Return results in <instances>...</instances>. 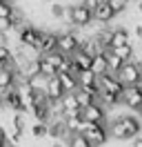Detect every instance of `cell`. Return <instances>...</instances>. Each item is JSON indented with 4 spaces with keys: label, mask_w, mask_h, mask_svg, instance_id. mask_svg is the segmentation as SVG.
<instances>
[{
    "label": "cell",
    "mask_w": 142,
    "mask_h": 147,
    "mask_svg": "<svg viewBox=\"0 0 142 147\" xmlns=\"http://www.w3.org/2000/svg\"><path fill=\"white\" fill-rule=\"evenodd\" d=\"M13 13H16L13 5H11V2H7V0H2V2H0V18H11Z\"/></svg>",
    "instance_id": "obj_24"
},
{
    "label": "cell",
    "mask_w": 142,
    "mask_h": 147,
    "mask_svg": "<svg viewBox=\"0 0 142 147\" xmlns=\"http://www.w3.org/2000/svg\"><path fill=\"white\" fill-rule=\"evenodd\" d=\"M135 36L142 40V22H138V27H135Z\"/></svg>",
    "instance_id": "obj_31"
},
{
    "label": "cell",
    "mask_w": 142,
    "mask_h": 147,
    "mask_svg": "<svg viewBox=\"0 0 142 147\" xmlns=\"http://www.w3.org/2000/svg\"><path fill=\"white\" fill-rule=\"evenodd\" d=\"M98 80H100V76H98L93 69L78 71V83H80V87H87V89H91V87H98Z\"/></svg>",
    "instance_id": "obj_15"
},
{
    "label": "cell",
    "mask_w": 142,
    "mask_h": 147,
    "mask_svg": "<svg viewBox=\"0 0 142 147\" xmlns=\"http://www.w3.org/2000/svg\"><path fill=\"white\" fill-rule=\"evenodd\" d=\"M124 45H131V36L124 27H115L113 29V38H111V49L115 47H124Z\"/></svg>",
    "instance_id": "obj_16"
},
{
    "label": "cell",
    "mask_w": 142,
    "mask_h": 147,
    "mask_svg": "<svg viewBox=\"0 0 142 147\" xmlns=\"http://www.w3.org/2000/svg\"><path fill=\"white\" fill-rule=\"evenodd\" d=\"M118 13L113 11V7L109 5V0H104V2H100V7H98L96 11H93V20H98V22H102V25H109L111 20L115 18Z\"/></svg>",
    "instance_id": "obj_11"
},
{
    "label": "cell",
    "mask_w": 142,
    "mask_h": 147,
    "mask_svg": "<svg viewBox=\"0 0 142 147\" xmlns=\"http://www.w3.org/2000/svg\"><path fill=\"white\" fill-rule=\"evenodd\" d=\"M64 22L69 27H76V29H87L91 22H93V11L89 9L87 5H73V7H67V16H64Z\"/></svg>",
    "instance_id": "obj_1"
},
{
    "label": "cell",
    "mask_w": 142,
    "mask_h": 147,
    "mask_svg": "<svg viewBox=\"0 0 142 147\" xmlns=\"http://www.w3.org/2000/svg\"><path fill=\"white\" fill-rule=\"evenodd\" d=\"M82 118L89 120V123H102L104 125V123H109V109L98 100V102H93V105H89V107L82 109Z\"/></svg>",
    "instance_id": "obj_5"
},
{
    "label": "cell",
    "mask_w": 142,
    "mask_h": 147,
    "mask_svg": "<svg viewBox=\"0 0 142 147\" xmlns=\"http://www.w3.org/2000/svg\"><path fill=\"white\" fill-rule=\"evenodd\" d=\"M111 51H113V54H118V56L124 60V63H131V60H133V45L115 47V49H111Z\"/></svg>",
    "instance_id": "obj_22"
},
{
    "label": "cell",
    "mask_w": 142,
    "mask_h": 147,
    "mask_svg": "<svg viewBox=\"0 0 142 147\" xmlns=\"http://www.w3.org/2000/svg\"><path fill=\"white\" fill-rule=\"evenodd\" d=\"M109 5L113 7L115 13H122V11L129 7V0H109Z\"/></svg>",
    "instance_id": "obj_25"
},
{
    "label": "cell",
    "mask_w": 142,
    "mask_h": 147,
    "mask_svg": "<svg viewBox=\"0 0 142 147\" xmlns=\"http://www.w3.org/2000/svg\"><path fill=\"white\" fill-rule=\"evenodd\" d=\"M80 131L91 140L93 147H102L107 143V138H109V127H104L102 123H89V120H84Z\"/></svg>",
    "instance_id": "obj_2"
},
{
    "label": "cell",
    "mask_w": 142,
    "mask_h": 147,
    "mask_svg": "<svg viewBox=\"0 0 142 147\" xmlns=\"http://www.w3.org/2000/svg\"><path fill=\"white\" fill-rule=\"evenodd\" d=\"M98 85H100V89H102V92L120 94V96H122V92H124L122 80H120L115 74H102V76H100V80H98Z\"/></svg>",
    "instance_id": "obj_8"
},
{
    "label": "cell",
    "mask_w": 142,
    "mask_h": 147,
    "mask_svg": "<svg viewBox=\"0 0 142 147\" xmlns=\"http://www.w3.org/2000/svg\"><path fill=\"white\" fill-rule=\"evenodd\" d=\"M29 85H31V89H36V92H47V85H49V76H44V74L31 76V78H29Z\"/></svg>",
    "instance_id": "obj_19"
},
{
    "label": "cell",
    "mask_w": 142,
    "mask_h": 147,
    "mask_svg": "<svg viewBox=\"0 0 142 147\" xmlns=\"http://www.w3.org/2000/svg\"><path fill=\"white\" fill-rule=\"evenodd\" d=\"M122 105L129 107L131 111H138L142 107V85H133V87H124L122 92Z\"/></svg>",
    "instance_id": "obj_6"
},
{
    "label": "cell",
    "mask_w": 142,
    "mask_h": 147,
    "mask_svg": "<svg viewBox=\"0 0 142 147\" xmlns=\"http://www.w3.org/2000/svg\"><path fill=\"white\" fill-rule=\"evenodd\" d=\"M2 45H9V38H7L5 31H0V47H2Z\"/></svg>",
    "instance_id": "obj_29"
},
{
    "label": "cell",
    "mask_w": 142,
    "mask_h": 147,
    "mask_svg": "<svg viewBox=\"0 0 142 147\" xmlns=\"http://www.w3.org/2000/svg\"><path fill=\"white\" fill-rule=\"evenodd\" d=\"M51 147H69V145H62V143H53Z\"/></svg>",
    "instance_id": "obj_34"
},
{
    "label": "cell",
    "mask_w": 142,
    "mask_h": 147,
    "mask_svg": "<svg viewBox=\"0 0 142 147\" xmlns=\"http://www.w3.org/2000/svg\"><path fill=\"white\" fill-rule=\"evenodd\" d=\"M120 120H122V125L124 129H127V138H138L140 136V131H142V118L135 114H122L120 116Z\"/></svg>",
    "instance_id": "obj_9"
},
{
    "label": "cell",
    "mask_w": 142,
    "mask_h": 147,
    "mask_svg": "<svg viewBox=\"0 0 142 147\" xmlns=\"http://www.w3.org/2000/svg\"><path fill=\"white\" fill-rule=\"evenodd\" d=\"M135 65H138V69H140V74H142V60H135Z\"/></svg>",
    "instance_id": "obj_33"
},
{
    "label": "cell",
    "mask_w": 142,
    "mask_h": 147,
    "mask_svg": "<svg viewBox=\"0 0 142 147\" xmlns=\"http://www.w3.org/2000/svg\"><path fill=\"white\" fill-rule=\"evenodd\" d=\"M71 58H73V65H76V74L84 71V69H91V65H93V56L87 54V51H82V49H78Z\"/></svg>",
    "instance_id": "obj_14"
},
{
    "label": "cell",
    "mask_w": 142,
    "mask_h": 147,
    "mask_svg": "<svg viewBox=\"0 0 142 147\" xmlns=\"http://www.w3.org/2000/svg\"><path fill=\"white\" fill-rule=\"evenodd\" d=\"M124 65H127V63H124L122 58L109 49V69H111V74H120V69H122Z\"/></svg>",
    "instance_id": "obj_20"
},
{
    "label": "cell",
    "mask_w": 142,
    "mask_h": 147,
    "mask_svg": "<svg viewBox=\"0 0 142 147\" xmlns=\"http://www.w3.org/2000/svg\"><path fill=\"white\" fill-rule=\"evenodd\" d=\"M42 34H44V29H38V27H33V25H25V27L18 31V42L40 49V45H42Z\"/></svg>",
    "instance_id": "obj_3"
},
{
    "label": "cell",
    "mask_w": 142,
    "mask_h": 147,
    "mask_svg": "<svg viewBox=\"0 0 142 147\" xmlns=\"http://www.w3.org/2000/svg\"><path fill=\"white\" fill-rule=\"evenodd\" d=\"M100 2H104V0H82V5H87L91 11H96L98 7H100Z\"/></svg>",
    "instance_id": "obj_27"
},
{
    "label": "cell",
    "mask_w": 142,
    "mask_h": 147,
    "mask_svg": "<svg viewBox=\"0 0 142 147\" xmlns=\"http://www.w3.org/2000/svg\"><path fill=\"white\" fill-rule=\"evenodd\" d=\"M7 2H13V0H7Z\"/></svg>",
    "instance_id": "obj_38"
},
{
    "label": "cell",
    "mask_w": 142,
    "mask_h": 147,
    "mask_svg": "<svg viewBox=\"0 0 142 147\" xmlns=\"http://www.w3.org/2000/svg\"><path fill=\"white\" fill-rule=\"evenodd\" d=\"M120 80H122L124 87H133V85H142V74L140 69H138V65H135V60H131V63H127L120 69V74H115Z\"/></svg>",
    "instance_id": "obj_4"
},
{
    "label": "cell",
    "mask_w": 142,
    "mask_h": 147,
    "mask_svg": "<svg viewBox=\"0 0 142 147\" xmlns=\"http://www.w3.org/2000/svg\"><path fill=\"white\" fill-rule=\"evenodd\" d=\"M31 134H33L36 138H44V136H49V123L36 120L33 125H31Z\"/></svg>",
    "instance_id": "obj_21"
},
{
    "label": "cell",
    "mask_w": 142,
    "mask_h": 147,
    "mask_svg": "<svg viewBox=\"0 0 142 147\" xmlns=\"http://www.w3.org/2000/svg\"><path fill=\"white\" fill-rule=\"evenodd\" d=\"M47 2H53V0H47Z\"/></svg>",
    "instance_id": "obj_39"
},
{
    "label": "cell",
    "mask_w": 142,
    "mask_h": 147,
    "mask_svg": "<svg viewBox=\"0 0 142 147\" xmlns=\"http://www.w3.org/2000/svg\"><path fill=\"white\" fill-rule=\"evenodd\" d=\"M7 67H9V65L5 63V60H0V71H2V69H7Z\"/></svg>",
    "instance_id": "obj_32"
},
{
    "label": "cell",
    "mask_w": 142,
    "mask_h": 147,
    "mask_svg": "<svg viewBox=\"0 0 142 147\" xmlns=\"http://www.w3.org/2000/svg\"><path fill=\"white\" fill-rule=\"evenodd\" d=\"M135 114H138V116H140V118H142V107H140V109H138V111H135Z\"/></svg>",
    "instance_id": "obj_36"
},
{
    "label": "cell",
    "mask_w": 142,
    "mask_h": 147,
    "mask_svg": "<svg viewBox=\"0 0 142 147\" xmlns=\"http://www.w3.org/2000/svg\"><path fill=\"white\" fill-rule=\"evenodd\" d=\"M11 29H13V20H11V18H0V31L9 34Z\"/></svg>",
    "instance_id": "obj_26"
},
{
    "label": "cell",
    "mask_w": 142,
    "mask_h": 147,
    "mask_svg": "<svg viewBox=\"0 0 142 147\" xmlns=\"http://www.w3.org/2000/svg\"><path fill=\"white\" fill-rule=\"evenodd\" d=\"M58 38H60L58 31H44L42 34V45H40V54L58 51Z\"/></svg>",
    "instance_id": "obj_12"
},
{
    "label": "cell",
    "mask_w": 142,
    "mask_h": 147,
    "mask_svg": "<svg viewBox=\"0 0 142 147\" xmlns=\"http://www.w3.org/2000/svg\"><path fill=\"white\" fill-rule=\"evenodd\" d=\"M138 11L142 13V0H138Z\"/></svg>",
    "instance_id": "obj_35"
},
{
    "label": "cell",
    "mask_w": 142,
    "mask_h": 147,
    "mask_svg": "<svg viewBox=\"0 0 142 147\" xmlns=\"http://www.w3.org/2000/svg\"><path fill=\"white\" fill-rule=\"evenodd\" d=\"M60 76L62 85H64V89L67 92H78L80 89V83H78V74L76 71H67V74H58Z\"/></svg>",
    "instance_id": "obj_17"
},
{
    "label": "cell",
    "mask_w": 142,
    "mask_h": 147,
    "mask_svg": "<svg viewBox=\"0 0 142 147\" xmlns=\"http://www.w3.org/2000/svg\"><path fill=\"white\" fill-rule=\"evenodd\" d=\"M67 145L69 147H93L91 145V140H89L82 131H76V134H71L69 138H67Z\"/></svg>",
    "instance_id": "obj_18"
},
{
    "label": "cell",
    "mask_w": 142,
    "mask_h": 147,
    "mask_svg": "<svg viewBox=\"0 0 142 147\" xmlns=\"http://www.w3.org/2000/svg\"><path fill=\"white\" fill-rule=\"evenodd\" d=\"M47 98L49 100H53V102H58V100H62V96L67 94V89H64V85H62V80H60V76L56 74V76H49V85H47Z\"/></svg>",
    "instance_id": "obj_10"
},
{
    "label": "cell",
    "mask_w": 142,
    "mask_h": 147,
    "mask_svg": "<svg viewBox=\"0 0 142 147\" xmlns=\"http://www.w3.org/2000/svg\"><path fill=\"white\" fill-rule=\"evenodd\" d=\"M91 69H93L98 76H102V74H111V69H109V49L93 56V65H91Z\"/></svg>",
    "instance_id": "obj_13"
},
{
    "label": "cell",
    "mask_w": 142,
    "mask_h": 147,
    "mask_svg": "<svg viewBox=\"0 0 142 147\" xmlns=\"http://www.w3.org/2000/svg\"><path fill=\"white\" fill-rule=\"evenodd\" d=\"M7 147H16V145H13V143H11V140H9V143H7Z\"/></svg>",
    "instance_id": "obj_37"
},
{
    "label": "cell",
    "mask_w": 142,
    "mask_h": 147,
    "mask_svg": "<svg viewBox=\"0 0 142 147\" xmlns=\"http://www.w3.org/2000/svg\"><path fill=\"white\" fill-rule=\"evenodd\" d=\"M49 16H51L53 20H64V16H67V7H64V5H56V2H53L51 7H49Z\"/></svg>",
    "instance_id": "obj_23"
},
{
    "label": "cell",
    "mask_w": 142,
    "mask_h": 147,
    "mask_svg": "<svg viewBox=\"0 0 142 147\" xmlns=\"http://www.w3.org/2000/svg\"><path fill=\"white\" fill-rule=\"evenodd\" d=\"M60 107H62V116H64V118H69V116H80V114H82V105H80L76 92L64 94L62 100H60Z\"/></svg>",
    "instance_id": "obj_7"
},
{
    "label": "cell",
    "mask_w": 142,
    "mask_h": 147,
    "mask_svg": "<svg viewBox=\"0 0 142 147\" xmlns=\"http://www.w3.org/2000/svg\"><path fill=\"white\" fill-rule=\"evenodd\" d=\"M131 147H142V136L133 138V145H131Z\"/></svg>",
    "instance_id": "obj_30"
},
{
    "label": "cell",
    "mask_w": 142,
    "mask_h": 147,
    "mask_svg": "<svg viewBox=\"0 0 142 147\" xmlns=\"http://www.w3.org/2000/svg\"><path fill=\"white\" fill-rule=\"evenodd\" d=\"M0 143H9V136H7V131H5L2 125H0Z\"/></svg>",
    "instance_id": "obj_28"
}]
</instances>
